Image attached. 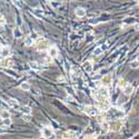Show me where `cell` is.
<instances>
[{
    "label": "cell",
    "mask_w": 139,
    "mask_h": 139,
    "mask_svg": "<svg viewBox=\"0 0 139 139\" xmlns=\"http://www.w3.org/2000/svg\"><path fill=\"white\" fill-rule=\"evenodd\" d=\"M96 119H97V122L98 124H100V125H102L103 122H106V118H107V115H105V114H98V115L96 116Z\"/></svg>",
    "instance_id": "obj_14"
},
{
    "label": "cell",
    "mask_w": 139,
    "mask_h": 139,
    "mask_svg": "<svg viewBox=\"0 0 139 139\" xmlns=\"http://www.w3.org/2000/svg\"><path fill=\"white\" fill-rule=\"evenodd\" d=\"M6 25V18L2 13H0V26H5Z\"/></svg>",
    "instance_id": "obj_27"
},
{
    "label": "cell",
    "mask_w": 139,
    "mask_h": 139,
    "mask_svg": "<svg viewBox=\"0 0 139 139\" xmlns=\"http://www.w3.org/2000/svg\"><path fill=\"white\" fill-rule=\"evenodd\" d=\"M84 111L87 114V115H89V116H97L99 114V111H98V108L97 107H94V106H86L85 107V109H84Z\"/></svg>",
    "instance_id": "obj_4"
},
{
    "label": "cell",
    "mask_w": 139,
    "mask_h": 139,
    "mask_svg": "<svg viewBox=\"0 0 139 139\" xmlns=\"http://www.w3.org/2000/svg\"><path fill=\"white\" fill-rule=\"evenodd\" d=\"M10 53H11V50H10L9 47H2V48H1V50H0V56H1L3 59L9 57Z\"/></svg>",
    "instance_id": "obj_8"
},
{
    "label": "cell",
    "mask_w": 139,
    "mask_h": 139,
    "mask_svg": "<svg viewBox=\"0 0 139 139\" xmlns=\"http://www.w3.org/2000/svg\"><path fill=\"white\" fill-rule=\"evenodd\" d=\"M138 47H139V43H138Z\"/></svg>",
    "instance_id": "obj_38"
},
{
    "label": "cell",
    "mask_w": 139,
    "mask_h": 139,
    "mask_svg": "<svg viewBox=\"0 0 139 139\" xmlns=\"http://www.w3.org/2000/svg\"><path fill=\"white\" fill-rule=\"evenodd\" d=\"M29 65H30V68H32V69H35V70H40L41 69V66H39V63H36V61H30Z\"/></svg>",
    "instance_id": "obj_21"
},
{
    "label": "cell",
    "mask_w": 139,
    "mask_h": 139,
    "mask_svg": "<svg viewBox=\"0 0 139 139\" xmlns=\"http://www.w3.org/2000/svg\"><path fill=\"white\" fill-rule=\"evenodd\" d=\"M24 120L25 121H30V120H31L30 115H24Z\"/></svg>",
    "instance_id": "obj_30"
},
{
    "label": "cell",
    "mask_w": 139,
    "mask_h": 139,
    "mask_svg": "<svg viewBox=\"0 0 139 139\" xmlns=\"http://www.w3.org/2000/svg\"><path fill=\"white\" fill-rule=\"evenodd\" d=\"M6 134V127L3 126V127H0V135H3Z\"/></svg>",
    "instance_id": "obj_33"
},
{
    "label": "cell",
    "mask_w": 139,
    "mask_h": 139,
    "mask_svg": "<svg viewBox=\"0 0 139 139\" xmlns=\"http://www.w3.org/2000/svg\"><path fill=\"white\" fill-rule=\"evenodd\" d=\"M58 55H59V50L57 47H50L48 49V56L50 58H56L58 57Z\"/></svg>",
    "instance_id": "obj_7"
},
{
    "label": "cell",
    "mask_w": 139,
    "mask_h": 139,
    "mask_svg": "<svg viewBox=\"0 0 139 139\" xmlns=\"http://www.w3.org/2000/svg\"><path fill=\"white\" fill-rule=\"evenodd\" d=\"M24 43H25L26 47H31V46L35 43V40L31 36H27L26 39H25V41H24Z\"/></svg>",
    "instance_id": "obj_15"
},
{
    "label": "cell",
    "mask_w": 139,
    "mask_h": 139,
    "mask_svg": "<svg viewBox=\"0 0 139 139\" xmlns=\"http://www.w3.org/2000/svg\"><path fill=\"white\" fill-rule=\"evenodd\" d=\"M20 89L24 90V91H29L30 89H31V86H30L29 82L25 81V82H21V84H20Z\"/></svg>",
    "instance_id": "obj_17"
},
{
    "label": "cell",
    "mask_w": 139,
    "mask_h": 139,
    "mask_svg": "<svg viewBox=\"0 0 139 139\" xmlns=\"http://www.w3.org/2000/svg\"><path fill=\"white\" fill-rule=\"evenodd\" d=\"M102 52H103V49L101 47H96L94 50V56H100L102 55Z\"/></svg>",
    "instance_id": "obj_23"
},
{
    "label": "cell",
    "mask_w": 139,
    "mask_h": 139,
    "mask_svg": "<svg viewBox=\"0 0 139 139\" xmlns=\"http://www.w3.org/2000/svg\"><path fill=\"white\" fill-rule=\"evenodd\" d=\"M21 110H22V113H24V115H31L32 109L29 107V106H24Z\"/></svg>",
    "instance_id": "obj_22"
},
{
    "label": "cell",
    "mask_w": 139,
    "mask_h": 139,
    "mask_svg": "<svg viewBox=\"0 0 139 139\" xmlns=\"http://www.w3.org/2000/svg\"><path fill=\"white\" fill-rule=\"evenodd\" d=\"M119 86L124 88V87L126 86V84H125V80H124V79H120V80H119Z\"/></svg>",
    "instance_id": "obj_32"
},
{
    "label": "cell",
    "mask_w": 139,
    "mask_h": 139,
    "mask_svg": "<svg viewBox=\"0 0 139 139\" xmlns=\"http://www.w3.org/2000/svg\"><path fill=\"white\" fill-rule=\"evenodd\" d=\"M0 118L2 120L8 119V118H10V113L7 109H3V110H1V113H0Z\"/></svg>",
    "instance_id": "obj_18"
},
{
    "label": "cell",
    "mask_w": 139,
    "mask_h": 139,
    "mask_svg": "<svg viewBox=\"0 0 139 139\" xmlns=\"http://www.w3.org/2000/svg\"><path fill=\"white\" fill-rule=\"evenodd\" d=\"M41 134H42V136L45 137V138L49 139L51 136H53V130L51 129L50 127H43L42 129H41Z\"/></svg>",
    "instance_id": "obj_6"
},
{
    "label": "cell",
    "mask_w": 139,
    "mask_h": 139,
    "mask_svg": "<svg viewBox=\"0 0 139 139\" xmlns=\"http://www.w3.org/2000/svg\"><path fill=\"white\" fill-rule=\"evenodd\" d=\"M1 48H2V47H1V46H0V50H1Z\"/></svg>",
    "instance_id": "obj_37"
},
{
    "label": "cell",
    "mask_w": 139,
    "mask_h": 139,
    "mask_svg": "<svg viewBox=\"0 0 139 139\" xmlns=\"http://www.w3.org/2000/svg\"><path fill=\"white\" fill-rule=\"evenodd\" d=\"M7 103L10 106V107H18V106H19L18 101L16 100V99H12V98L8 99V100H7Z\"/></svg>",
    "instance_id": "obj_20"
},
{
    "label": "cell",
    "mask_w": 139,
    "mask_h": 139,
    "mask_svg": "<svg viewBox=\"0 0 139 139\" xmlns=\"http://www.w3.org/2000/svg\"><path fill=\"white\" fill-rule=\"evenodd\" d=\"M38 91H39L38 89H37V88H35V89H34V94H35V95H37V96H38V95H39V92H38Z\"/></svg>",
    "instance_id": "obj_35"
},
{
    "label": "cell",
    "mask_w": 139,
    "mask_h": 139,
    "mask_svg": "<svg viewBox=\"0 0 139 139\" xmlns=\"http://www.w3.org/2000/svg\"><path fill=\"white\" fill-rule=\"evenodd\" d=\"M84 139H97V135L96 134H91V135H87L85 136Z\"/></svg>",
    "instance_id": "obj_28"
},
{
    "label": "cell",
    "mask_w": 139,
    "mask_h": 139,
    "mask_svg": "<svg viewBox=\"0 0 139 139\" xmlns=\"http://www.w3.org/2000/svg\"><path fill=\"white\" fill-rule=\"evenodd\" d=\"M100 96H102V97H105V98H108L109 97V90H108V88L107 87H100V88L98 89V91H97Z\"/></svg>",
    "instance_id": "obj_10"
},
{
    "label": "cell",
    "mask_w": 139,
    "mask_h": 139,
    "mask_svg": "<svg viewBox=\"0 0 139 139\" xmlns=\"http://www.w3.org/2000/svg\"><path fill=\"white\" fill-rule=\"evenodd\" d=\"M58 81H59V82H65L66 78L63 76H60V77H58Z\"/></svg>",
    "instance_id": "obj_31"
},
{
    "label": "cell",
    "mask_w": 139,
    "mask_h": 139,
    "mask_svg": "<svg viewBox=\"0 0 139 139\" xmlns=\"http://www.w3.org/2000/svg\"><path fill=\"white\" fill-rule=\"evenodd\" d=\"M108 131H109V124L106 121V122H103L102 125H101V131L100 132L102 135H106Z\"/></svg>",
    "instance_id": "obj_19"
},
{
    "label": "cell",
    "mask_w": 139,
    "mask_h": 139,
    "mask_svg": "<svg viewBox=\"0 0 139 139\" xmlns=\"http://www.w3.org/2000/svg\"><path fill=\"white\" fill-rule=\"evenodd\" d=\"M2 121H3V126H5V127H9V126L12 124V121H11V119H10V118L2 120Z\"/></svg>",
    "instance_id": "obj_26"
},
{
    "label": "cell",
    "mask_w": 139,
    "mask_h": 139,
    "mask_svg": "<svg viewBox=\"0 0 139 139\" xmlns=\"http://www.w3.org/2000/svg\"><path fill=\"white\" fill-rule=\"evenodd\" d=\"M74 137H76V132L71 131V130L65 131V132H63V135H61V138L63 139H72Z\"/></svg>",
    "instance_id": "obj_12"
},
{
    "label": "cell",
    "mask_w": 139,
    "mask_h": 139,
    "mask_svg": "<svg viewBox=\"0 0 139 139\" xmlns=\"http://www.w3.org/2000/svg\"><path fill=\"white\" fill-rule=\"evenodd\" d=\"M0 65H1V67H3V68H9L12 66V61L9 59V58H5V59H2L1 61H0Z\"/></svg>",
    "instance_id": "obj_13"
},
{
    "label": "cell",
    "mask_w": 139,
    "mask_h": 139,
    "mask_svg": "<svg viewBox=\"0 0 139 139\" xmlns=\"http://www.w3.org/2000/svg\"><path fill=\"white\" fill-rule=\"evenodd\" d=\"M84 68L87 72H91L92 71V63H91L90 60H87L86 63H84Z\"/></svg>",
    "instance_id": "obj_16"
},
{
    "label": "cell",
    "mask_w": 139,
    "mask_h": 139,
    "mask_svg": "<svg viewBox=\"0 0 139 139\" xmlns=\"http://www.w3.org/2000/svg\"><path fill=\"white\" fill-rule=\"evenodd\" d=\"M66 99H67L68 101H72V100H74V98H72V96H70V95H69V96H67V97H66Z\"/></svg>",
    "instance_id": "obj_34"
},
{
    "label": "cell",
    "mask_w": 139,
    "mask_h": 139,
    "mask_svg": "<svg viewBox=\"0 0 139 139\" xmlns=\"http://www.w3.org/2000/svg\"><path fill=\"white\" fill-rule=\"evenodd\" d=\"M13 35H14V37H16V38H20V37H21V31H20L18 28H16L13 30Z\"/></svg>",
    "instance_id": "obj_25"
},
{
    "label": "cell",
    "mask_w": 139,
    "mask_h": 139,
    "mask_svg": "<svg viewBox=\"0 0 139 139\" xmlns=\"http://www.w3.org/2000/svg\"><path fill=\"white\" fill-rule=\"evenodd\" d=\"M48 47H49V43H48V41L46 40L45 38L40 37V38L37 39V41H36V48H37V50L43 51V50H46V49H49Z\"/></svg>",
    "instance_id": "obj_2"
},
{
    "label": "cell",
    "mask_w": 139,
    "mask_h": 139,
    "mask_svg": "<svg viewBox=\"0 0 139 139\" xmlns=\"http://www.w3.org/2000/svg\"><path fill=\"white\" fill-rule=\"evenodd\" d=\"M136 60H137V61H138V63H139V56H137V59H136Z\"/></svg>",
    "instance_id": "obj_36"
},
{
    "label": "cell",
    "mask_w": 139,
    "mask_h": 139,
    "mask_svg": "<svg viewBox=\"0 0 139 139\" xmlns=\"http://www.w3.org/2000/svg\"><path fill=\"white\" fill-rule=\"evenodd\" d=\"M122 91H124V94H125L126 96H130V95L132 94V91H134V87L130 84H126V86L122 88Z\"/></svg>",
    "instance_id": "obj_9"
},
{
    "label": "cell",
    "mask_w": 139,
    "mask_h": 139,
    "mask_svg": "<svg viewBox=\"0 0 139 139\" xmlns=\"http://www.w3.org/2000/svg\"><path fill=\"white\" fill-rule=\"evenodd\" d=\"M130 68H132V69H137V68H139V63L137 61V60L131 61V63H130Z\"/></svg>",
    "instance_id": "obj_24"
},
{
    "label": "cell",
    "mask_w": 139,
    "mask_h": 139,
    "mask_svg": "<svg viewBox=\"0 0 139 139\" xmlns=\"http://www.w3.org/2000/svg\"><path fill=\"white\" fill-rule=\"evenodd\" d=\"M94 97H95V99H96L98 110L106 111V110H109V109H110V101H109L108 98H105V97L100 96L97 91L94 94Z\"/></svg>",
    "instance_id": "obj_1"
},
{
    "label": "cell",
    "mask_w": 139,
    "mask_h": 139,
    "mask_svg": "<svg viewBox=\"0 0 139 139\" xmlns=\"http://www.w3.org/2000/svg\"><path fill=\"white\" fill-rule=\"evenodd\" d=\"M75 13H76L77 17L84 18L85 16H86V9H84L82 7H78V8H76V10H75Z\"/></svg>",
    "instance_id": "obj_11"
},
{
    "label": "cell",
    "mask_w": 139,
    "mask_h": 139,
    "mask_svg": "<svg viewBox=\"0 0 139 139\" xmlns=\"http://www.w3.org/2000/svg\"><path fill=\"white\" fill-rule=\"evenodd\" d=\"M113 82V76H111L110 74H107L105 75V76L101 78V84H102L103 87H107L109 86V85Z\"/></svg>",
    "instance_id": "obj_5"
},
{
    "label": "cell",
    "mask_w": 139,
    "mask_h": 139,
    "mask_svg": "<svg viewBox=\"0 0 139 139\" xmlns=\"http://www.w3.org/2000/svg\"><path fill=\"white\" fill-rule=\"evenodd\" d=\"M35 14H36V16H38V17H40L41 14H42V10H40V9H35Z\"/></svg>",
    "instance_id": "obj_29"
},
{
    "label": "cell",
    "mask_w": 139,
    "mask_h": 139,
    "mask_svg": "<svg viewBox=\"0 0 139 139\" xmlns=\"http://www.w3.org/2000/svg\"><path fill=\"white\" fill-rule=\"evenodd\" d=\"M122 128V121L120 119H115L109 122V130L113 132H118Z\"/></svg>",
    "instance_id": "obj_3"
}]
</instances>
